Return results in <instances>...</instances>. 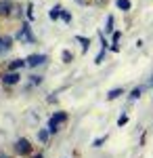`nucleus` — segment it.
Returning a JSON list of instances; mask_svg holds the SVG:
<instances>
[{
	"label": "nucleus",
	"instance_id": "obj_1",
	"mask_svg": "<svg viewBox=\"0 0 153 158\" xmlns=\"http://www.w3.org/2000/svg\"><path fill=\"white\" fill-rule=\"evenodd\" d=\"M67 120V112H57L50 120H48V133H57L59 131V124Z\"/></svg>",
	"mask_w": 153,
	"mask_h": 158
},
{
	"label": "nucleus",
	"instance_id": "obj_2",
	"mask_svg": "<svg viewBox=\"0 0 153 158\" xmlns=\"http://www.w3.org/2000/svg\"><path fill=\"white\" fill-rule=\"evenodd\" d=\"M15 152L17 154H21V156H25V154H29L32 152V146H29V141L27 139H17V143H15Z\"/></svg>",
	"mask_w": 153,
	"mask_h": 158
},
{
	"label": "nucleus",
	"instance_id": "obj_3",
	"mask_svg": "<svg viewBox=\"0 0 153 158\" xmlns=\"http://www.w3.org/2000/svg\"><path fill=\"white\" fill-rule=\"evenodd\" d=\"M44 61H46V55H42V53H40V55H29V57L25 59V65L36 68V65H42Z\"/></svg>",
	"mask_w": 153,
	"mask_h": 158
},
{
	"label": "nucleus",
	"instance_id": "obj_4",
	"mask_svg": "<svg viewBox=\"0 0 153 158\" xmlns=\"http://www.w3.org/2000/svg\"><path fill=\"white\" fill-rule=\"evenodd\" d=\"M19 78H21L19 72H9V74H4V76H2V82H4V85H17V82H19Z\"/></svg>",
	"mask_w": 153,
	"mask_h": 158
},
{
	"label": "nucleus",
	"instance_id": "obj_5",
	"mask_svg": "<svg viewBox=\"0 0 153 158\" xmlns=\"http://www.w3.org/2000/svg\"><path fill=\"white\" fill-rule=\"evenodd\" d=\"M17 38H19V40H27V42H34V36L29 34V27H27V25L21 27V32L17 34Z\"/></svg>",
	"mask_w": 153,
	"mask_h": 158
},
{
	"label": "nucleus",
	"instance_id": "obj_6",
	"mask_svg": "<svg viewBox=\"0 0 153 158\" xmlns=\"http://www.w3.org/2000/svg\"><path fill=\"white\" fill-rule=\"evenodd\" d=\"M61 11H63V6H59V4H57V6H53V9L48 11V17H50L53 21H57V19L61 17Z\"/></svg>",
	"mask_w": 153,
	"mask_h": 158
},
{
	"label": "nucleus",
	"instance_id": "obj_7",
	"mask_svg": "<svg viewBox=\"0 0 153 158\" xmlns=\"http://www.w3.org/2000/svg\"><path fill=\"white\" fill-rule=\"evenodd\" d=\"M120 95H124V89H111V91H109V93H107V99H109V101H113V99H118Z\"/></svg>",
	"mask_w": 153,
	"mask_h": 158
},
{
	"label": "nucleus",
	"instance_id": "obj_8",
	"mask_svg": "<svg viewBox=\"0 0 153 158\" xmlns=\"http://www.w3.org/2000/svg\"><path fill=\"white\" fill-rule=\"evenodd\" d=\"M23 65H25V59H15V61H11L9 68H11V72H17V70H21Z\"/></svg>",
	"mask_w": 153,
	"mask_h": 158
},
{
	"label": "nucleus",
	"instance_id": "obj_9",
	"mask_svg": "<svg viewBox=\"0 0 153 158\" xmlns=\"http://www.w3.org/2000/svg\"><path fill=\"white\" fill-rule=\"evenodd\" d=\"M76 40H78V42L82 44V51H84V53H86V51L90 49V38H84V36H76Z\"/></svg>",
	"mask_w": 153,
	"mask_h": 158
},
{
	"label": "nucleus",
	"instance_id": "obj_10",
	"mask_svg": "<svg viewBox=\"0 0 153 158\" xmlns=\"http://www.w3.org/2000/svg\"><path fill=\"white\" fill-rule=\"evenodd\" d=\"M116 4H118V9H122V11H130L132 9V2L130 0H116Z\"/></svg>",
	"mask_w": 153,
	"mask_h": 158
},
{
	"label": "nucleus",
	"instance_id": "obj_11",
	"mask_svg": "<svg viewBox=\"0 0 153 158\" xmlns=\"http://www.w3.org/2000/svg\"><path fill=\"white\" fill-rule=\"evenodd\" d=\"M11 38H0V53H4V51L11 49Z\"/></svg>",
	"mask_w": 153,
	"mask_h": 158
},
{
	"label": "nucleus",
	"instance_id": "obj_12",
	"mask_svg": "<svg viewBox=\"0 0 153 158\" xmlns=\"http://www.w3.org/2000/svg\"><path fill=\"white\" fill-rule=\"evenodd\" d=\"M120 38H122V32H113V44H111V51H113V53H118V51H120V47H118Z\"/></svg>",
	"mask_w": 153,
	"mask_h": 158
},
{
	"label": "nucleus",
	"instance_id": "obj_13",
	"mask_svg": "<svg viewBox=\"0 0 153 158\" xmlns=\"http://www.w3.org/2000/svg\"><path fill=\"white\" fill-rule=\"evenodd\" d=\"M11 9H13L11 2H2V4H0V13H2V15H9V13H11Z\"/></svg>",
	"mask_w": 153,
	"mask_h": 158
},
{
	"label": "nucleus",
	"instance_id": "obj_14",
	"mask_svg": "<svg viewBox=\"0 0 153 158\" xmlns=\"http://www.w3.org/2000/svg\"><path fill=\"white\" fill-rule=\"evenodd\" d=\"M105 32H113V15L107 17V23H105Z\"/></svg>",
	"mask_w": 153,
	"mask_h": 158
},
{
	"label": "nucleus",
	"instance_id": "obj_15",
	"mask_svg": "<svg viewBox=\"0 0 153 158\" xmlns=\"http://www.w3.org/2000/svg\"><path fill=\"white\" fill-rule=\"evenodd\" d=\"M105 51L107 49H101V53L96 55V59H94V63H96V65H99V63H103V59H105Z\"/></svg>",
	"mask_w": 153,
	"mask_h": 158
},
{
	"label": "nucleus",
	"instance_id": "obj_16",
	"mask_svg": "<svg viewBox=\"0 0 153 158\" xmlns=\"http://www.w3.org/2000/svg\"><path fill=\"white\" fill-rule=\"evenodd\" d=\"M38 139H40L42 143H46L48 141V131H40V133H38Z\"/></svg>",
	"mask_w": 153,
	"mask_h": 158
},
{
	"label": "nucleus",
	"instance_id": "obj_17",
	"mask_svg": "<svg viewBox=\"0 0 153 158\" xmlns=\"http://www.w3.org/2000/svg\"><path fill=\"white\" fill-rule=\"evenodd\" d=\"M105 139H107V137H99V139H94V141H92V148H101L103 143H105Z\"/></svg>",
	"mask_w": 153,
	"mask_h": 158
},
{
	"label": "nucleus",
	"instance_id": "obj_18",
	"mask_svg": "<svg viewBox=\"0 0 153 158\" xmlns=\"http://www.w3.org/2000/svg\"><path fill=\"white\" fill-rule=\"evenodd\" d=\"M141 93H143V89H134V91L130 93V99H139V97H141Z\"/></svg>",
	"mask_w": 153,
	"mask_h": 158
},
{
	"label": "nucleus",
	"instance_id": "obj_19",
	"mask_svg": "<svg viewBox=\"0 0 153 158\" xmlns=\"http://www.w3.org/2000/svg\"><path fill=\"white\" fill-rule=\"evenodd\" d=\"M61 17H63V21H65V23H71V15L67 11H61Z\"/></svg>",
	"mask_w": 153,
	"mask_h": 158
},
{
	"label": "nucleus",
	"instance_id": "obj_20",
	"mask_svg": "<svg viewBox=\"0 0 153 158\" xmlns=\"http://www.w3.org/2000/svg\"><path fill=\"white\" fill-rule=\"evenodd\" d=\"M71 59H73V55H71L69 51H63V61H65V63H69Z\"/></svg>",
	"mask_w": 153,
	"mask_h": 158
},
{
	"label": "nucleus",
	"instance_id": "obj_21",
	"mask_svg": "<svg viewBox=\"0 0 153 158\" xmlns=\"http://www.w3.org/2000/svg\"><path fill=\"white\" fill-rule=\"evenodd\" d=\"M126 122H128V116L124 114V116H120V118H118V127H124Z\"/></svg>",
	"mask_w": 153,
	"mask_h": 158
},
{
	"label": "nucleus",
	"instance_id": "obj_22",
	"mask_svg": "<svg viewBox=\"0 0 153 158\" xmlns=\"http://www.w3.org/2000/svg\"><path fill=\"white\" fill-rule=\"evenodd\" d=\"M34 6H32V4H29V6H27V17H29V19H34Z\"/></svg>",
	"mask_w": 153,
	"mask_h": 158
},
{
	"label": "nucleus",
	"instance_id": "obj_23",
	"mask_svg": "<svg viewBox=\"0 0 153 158\" xmlns=\"http://www.w3.org/2000/svg\"><path fill=\"white\" fill-rule=\"evenodd\" d=\"M32 82H34V85H40V82H42V78H40V76H32Z\"/></svg>",
	"mask_w": 153,
	"mask_h": 158
},
{
	"label": "nucleus",
	"instance_id": "obj_24",
	"mask_svg": "<svg viewBox=\"0 0 153 158\" xmlns=\"http://www.w3.org/2000/svg\"><path fill=\"white\" fill-rule=\"evenodd\" d=\"M34 158H42V154H36V156Z\"/></svg>",
	"mask_w": 153,
	"mask_h": 158
},
{
	"label": "nucleus",
	"instance_id": "obj_25",
	"mask_svg": "<svg viewBox=\"0 0 153 158\" xmlns=\"http://www.w3.org/2000/svg\"><path fill=\"white\" fill-rule=\"evenodd\" d=\"M151 80H153V78H151Z\"/></svg>",
	"mask_w": 153,
	"mask_h": 158
}]
</instances>
